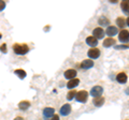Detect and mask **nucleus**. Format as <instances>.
Here are the masks:
<instances>
[{
  "instance_id": "obj_4",
  "label": "nucleus",
  "mask_w": 129,
  "mask_h": 120,
  "mask_svg": "<svg viewBox=\"0 0 129 120\" xmlns=\"http://www.w3.org/2000/svg\"><path fill=\"white\" fill-rule=\"evenodd\" d=\"M103 93V88L101 86L97 85V86H94L90 89V95L94 98H97V97H101Z\"/></svg>"
},
{
  "instance_id": "obj_16",
  "label": "nucleus",
  "mask_w": 129,
  "mask_h": 120,
  "mask_svg": "<svg viewBox=\"0 0 129 120\" xmlns=\"http://www.w3.org/2000/svg\"><path fill=\"white\" fill-rule=\"evenodd\" d=\"M30 105H31L30 101H28V100H23V101H21L18 103V108L21 110H27L30 107Z\"/></svg>"
},
{
  "instance_id": "obj_25",
  "label": "nucleus",
  "mask_w": 129,
  "mask_h": 120,
  "mask_svg": "<svg viewBox=\"0 0 129 120\" xmlns=\"http://www.w3.org/2000/svg\"><path fill=\"white\" fill-rule=\"evenodd\" d=\"M6 6H7V3L5 1H2V0H0V12L6 9Z\"/></svg>"
},
{
  "instance_id": "obj_8",
  "label": "nucleus",
  "mask_w": 129,
  "mask_h": 120,
  "mask_svg": "<svg viewBox=\"0 0 129 120\" xmlns=\"http://www.w3.org/2000/svg\"><path fill=\"white\" fill-rule=\"evenodd\" d=\"M71 111H72V107H71V104H69V103L63 104L59 109V113L61 116H69Z\"/></svg>"
},
{
  "instance_id": "obj_15",
  "label": "nucleus",
  "mask_w": 129,
  "mask_h": 120,
  "mask_svg": "<svg viewBox=\"0 0 129 120\" xmlns=\"http://www.w3.org/2000/svg\"><path fill=\"white\" fill-rule=\"evenodd\" d=\"M98 24L100 26H101V28L102 27H109L110 26V19H109L107 16H100L99 18H98Z\"/></svg>"
},
{
  "instance_id": "obj_9",
  "label": "nucleus",
  "mask_w": 129,
  "mask_h": 120,
  "mask_svg": "<svg viewBox=\"0 0 129 120\" xmlns=\"http://www.w3.org/2000/svg\"><path fill=\"white\" fill-rule=\"evenodd\" d=\"M118 33V28L116 26H112L110 25L109 27H107L106 29V34L109 35V38H113L114 35H116Z\"/></svg>"
},
{
  "instance_id": "obj_29",
  "label": "nucleus",
  "mask_w": 129,
  "mask_h": 120,
  "mask_svg": "<svg viewBox=\"0 0 129 120\" xmlns=\"http://www.w3.org/2000/svg\"><path fill=\"white\" fill-rule=\"evenodd\" d=\"M1 38H2V34H1V33H0V39H1Z\"/></svg>"
},
{
  "instance_id": "obj_12",
  "label": "nucleus",
  "mask_w": 129,
  "mask_h": 120,
  "mask_svg": "<svg viewBox=\"0 0 129 120\" xmlns=\"http://www.w3.org/2000/svg\"><path fill=\"white\" fill-rule=\"evenodd\" d=\"M85 42L88 46H90L91 48H94V47H96L97 45H98V40H97L95 37H92V35H89V37H87Z\"/></svg>"
},
{
  "instance_id": "obj_3",
  "label": "nucleus",
  "mask_w": 129,
  "mask_h": 120,
  "mask_svg": "<svg viewBox=\"0 0 129 120\" xmlns=\"http://www.w3.org/2000/svg\"><path fill=\"white\" fill-rule=\"evenodd\" d=\"M55 115V109L53 107H45L43 109V118L44 120H51Z\"/></svg>"
},
{
  "instance_id": "obj_17",
  "label": "nucleus",
  "mask_w": 129,
  "mask_h": 120,
  "mask_svg": "<svg viewBox=\"0 0 129 120\" xmlns=\"http://www.w3.org/2000/svg\"><path fill=\"white\" fill-rule=\"evenodd\" d=\"M79 84H80V79L79 78H73V79H71V81L68 82L67 88H68V89H70V90L75 89V87H78Z\"/></svg>"
},
{
  "instance_id": "obj_6",
  "label": "nucleus",
  "mask_w": 129,
  "mask_h": 120,
  "mask_svg": "<svg viewBox=\"0 0 129 120\" xmlns=\"http://www.w3.org/2000/svg\"><path fill=\"white\" fill-rule=\"evenodd\" d=\"M87 55L89 59H97L100 57V55H101V51H100L99 48H97V47H94V48H89L87 51Z\"/></svg>"
},
{
  "instance_id": "obj_20",
  "label": "nucleus",
  "mask_w": 129,
  "mask_h": 120,
  "mask_svg": "<svg viewBox=\"0 0 129 120\" xmlns=\"http://www.w3.org/2000/svg\"><path fill=\"white\" fill-rule=\"evenodd\" d=\"M120 8H122V11L125 14L129 15V0H123L120 2Z\"/></svg>"
},
{
  "instance_id": "obj_27",
  "label": "nucleus",
  "mask_w": 129,
  "mask_h": 120,
  "mask_svg": "<svg viewBox=\"0 0 129 120\" xmlns=\"http://www.w3.org/2000/svg\"><path fill=\"white\" fill-rule=\"evenodd\" d=\"M14 120H25V119H24L23 117H21V116H17V117L14 118Z\"/></svg>"
},
{
  "instance_id": "obj_7",
  "label": "nucleus",
  "mask_w": 129,
  "mask_h": 120,
  "mask_svg": "<svg viewBox=\"0 0 129 120\" xmlns=\"http://www.w3.org/2000/svg\"><path fill=\"white\" fill-rule=\"evenodd\" d=\"M118 40L122 43H128L129 42V31L127 29H123L118 32Z\"/></svg>"
},
{
  "instance_id": "obj_2",
  "label": "nucleus",
  "mask_w": 129,
  "mask_h": 120,
  "mask_svg": "<svg viewBox=\"0 0 129 120\" xmlns=\"http://www.w3.org/2000/svg\"><path fill=\"white\" fill-rule=\"evenodd\" d=\"M88 95H89V93L86 90H80L75 95V100L80 103H86L88 100Z\"/></svg>"
},
{
  "instance_id": "obj_21",
  "label": "nucleus",
  "mask_w": 129,
  "mask_h": 120,
  "mask_svg": "<svg viewBox=\"0 0 129 120\" xmlns=\"http://www.w3.org/2000/svg\"><path fill=\"white\" fill-rule=\"evenodd\" d=\"M14 74H15L18 78H21V79H24V78L27 76L26 71L23 70V69H16V70H14Z\"/></svg>"
},
{
  "instance_id": "obj_22",
  "label": "nucleus",
  "mask_w": 129,
  "mask_h": 120,
  "mask_svg": "<svg viewBox=\"0 0 129 120\" xmlns=\"http://www.w3.org/2000/svg\"><path fill=\"white\" fill-rule=\"evenodd\" d=\"M76 93H78V91H76L75 89H72V90H70L69 92L67 93V100H69V101H71V100L75 99V95H76Z\"/></svg>"
},
{
  "instance_id": "obj_11",
  "label": "nucleus",
  "mask_w": 129,
  "mask_h": 120,
  "mask_svg": "<svg viewBox=\"0 0 129 120\" xmlns=\"http://www.w3.org/2000/svg\"><path fill=\"white\" fill-rule=\"evenodd\" d=\"M94 61H92L91 59H85V60H83L82 62H81V65H80V68L82 70H88V69H90V68L94 67Z\"/></svg>"
},
{
  "instance_id": "obj_13",
  "label": "nucleus",
  "mask_w": 129,
  "mask_h": 120,
  "mask_svg": "<svg viewBox=\"0 0 129 120\" xmlns=\"http://www.w3.org/2000/svg\"><path fill=\"white\" fill-rule=\"evenodd\" d=\"M116 81H117V83H119V84H126L128 81L127 74L125 73V72H119V73L116 75Z\"/></svg>"
},
{
  "instance_id": "obj_26",
  "label": "nucleus",
  "mask_w": 129,
  "mask_h": 120,
  "mask_svg": "<svg viewBox=\"0 0 129 120\" xmlns=\"http://www.w3.org/2000/svg\"><path fill=\"white\" fill-rule=\"evenodd\" d=\"M51 120H60V118H59V116H58V115H56V114H55V115H54V117L52 118Z\"/></svg>"
},
{
  "instance_id": "obj_14",
  "label": "nucleus",
  "mask_w": 129,
  "mask_h": 120,
  "mask_svg": "<svg viewBox=\"0 0 129 120\" xmlns=\"http://www.w3.org/2000/svg\"><path fill=\"white\" fill-rule=\"evenodd\" d=\"M104 102H106V99H104V97H97V98H94V100H92V104L96 106V107H101Z\"/></svg>"
},
{
  "instance_id": "obj_18",
  "label": "nucleus",
  "mask_w": 129,
  "mask_h": 120,
  "mask_svg": "<svg viewBox=\"0 0 129 120\" xmlns=\"http://www.w3.org/2000/svg\"><path fill=\"white\" fill-rule=\"evenodd\" d=\"M116 26L117 28H120V29H125V26H126V18L124 16H118L116 18Z\"/></svg>"
},
{
  "instance_id": "obj_19",
  "label": "nucleus",
  "mask_w": 129,
  "mask_h": 120,
  "mask_svg": "<svg viewBox=\"0 0 129 120\" xmlns=\"http://www.w3.org/2000/svg\"><path fill=\"white\" fill-rule=\"evenodd\" d=\"M115 43H116V41L114 38H107L103 41L102 45H103V47H112V46H114Z\"/></svg>"
},
{
  "instance_id": "obj_24",
  "label": "nucleus",
  "mask_w": 129,
  "mask_h": 120,
  "mask_svg": "<svg viewBox=\"0 0 129 120\" xmlns=\"http://www.w3.org/2000/svg\"><path fill=\"white\" fill-rule=\"evenodd\" d=\"M0 51H1V53H3V54H6L7 51H8V46H7L6 43H3V44H1V45H0Z\"/></svg>"
},
{
  "instance_id": "obj_23",
  "label": "nucleus",
  "mask_w": 129,
  "mask_h": 120,
  "mask_svg": "<svg viewBox=\"0 0 129 120\" xmlns=\"http://www.w3.org/2000/svg\"><path fill=\"white\" fill-rule=\"evenodd\" d=\"M115 49H128L129 48V44H120V45H115L114 46Z\"/></svg>"
},
{
  "instance_id": "obj_30",
  "label": "nucleus",
  "mask_w": 129,
  "mask_h": 120,
  "mask_svg": "<svg viewBox=\"0 0 129 120\" xmlns=\"http://www.w3.org/2000/svg\"><path fill=\"white\" fill-rule=\"evenodd\" d=\"M125 120H129V119H125Z\"/></svg>"
},
{
  "instance_id": "obj_28",
  "label": "nucleus",
  "mask_w": 129,
  "mask_h": 120,
  "mask_svg": "<svg viewBox=\"0 0 129 120\" xmlns=\"http://www.w3.org/2000/svg\"><path fill=\"white\" fill-rule=\"evenodd\" d=\"M126 25L129 27V17H127V18H126Z\"/></svg>"
},
{
  "instance_id": "obj_1",
  "label": "nucleus",
  "mask_w": 129,
  "mask_h": 120,
  "mask_svg": "<svg viewBox=\"0 0 129 120\" xmlns=\"http://www.w3.org/2000/svg\"><path fill=\"white\" fill-rule=\"evenodd\" d=\"M29 46L26 43H15L13 44V50L16 55L18 56H24L29 51Z\"/></svg>"
},
{
  "instance_id": "obj_5",
  "label": "nucleus",
  "mask_w": 129,
  "mask_h": 120,
  "mask_svg": "<svg viewBox=\"0 0 129 120\" xmlns=\"http://www.w3.org/2000/svg\"><path fill=\"white\" fill-rule=\"evenodd\" d=\"M104 34H106V31L103 30V28L101 27H97L92 30V37H95L97 40H101L104 38Z\"/></svg>"
},
{
  "instance_id": "obj_10",
  "label": "nucleus",
  "mask_w": 129,
  "mask_h": 120,
  "mask_svg": "<svg viewBox=\"0 0 129 120\" xmlns=\"http://www.w3.org/2000/svg\"><path fill=\"white\" fill-rule=\"evenodd\" d=\"M76 74H78V72H76L75 69H68V70L64 71L63 76H64V78L71 81V79H73V78L76 77Z\"/></svg>"
}]
</instances>
